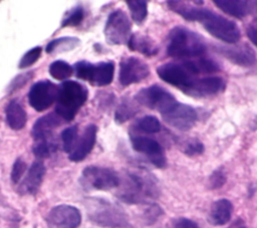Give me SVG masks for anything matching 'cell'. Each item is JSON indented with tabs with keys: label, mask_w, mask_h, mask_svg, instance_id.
<instances>
[{
	"label": "cell",
	"mask_w": 257,
	"mask_h": 228,
	"mask_svg": "<svg viewBox=\"0 0 257 228\" xmlns=\"http://www.w3.org/2000/svg\"><path fill=\"white\" fill-rule=\"evenodd\" d=\"M167 4L172 11L181 15L184 19L201 23L208 33L223 42L233 44L238 42L241 37L238 25L216 12L183 1H167Z\"/></svg>",
	"instance_id": "6da1fadb"
},
{
	"label": "cell",
	"mask_w": 257,
	"mask_h": 228,
	"mask_svg": "<svg viewBox=\"0 0 257 228\" xmlns=\"http://www.w3.org/2000/svg\"><path fill=\"white\" fill-rule=\"evenodd\" d=\"M160 186L156 177L147 170L125 171L119 176L116 197L126 204H145L160 196Z\"/></svg>",
	"instance_id": "7a4b0ae2"
},
{
	"label": "cell",
	"mask_w": 257,
	"mask_h": 228,
	"mask_svg": "<svg viewBox=\"0 0 257 228\" xmlns=\"http://www.w3.org/2000/svg\"><path fill=\"white\" fill-rule=\"evenodd\" d=\"M205 39L197 32L185 27L175 26L168 34L167 54L175 59H194L207 51Z\"/></svg>",
	"instance_id": "3957f363"
},
{
	"label": "cell",
	"mask_w": 257,
	"mask_h": 228,
	"mask_svg": "<svg viewBox=\"0 0 257 228\" xmlns=\"http://www.w3.org/2000/svg\"><path fill=\"white\" fill-rule=\"evenodd\" d=\"M86 215L93 224L104 228H126L130 224L128 216L124 210L99 197L87 198L84 201Z\"/></svg>",
	"instance_id": "277c9868"
},
{
	"label": "cell",
	"mask_w": 257,
	"mask_h": 228,
	"mask_svg": "<svg viewBox=\"0 0 257 228\" xmlns=\"http://www.w3.org/2000/svg\"><path fill=\"white\" fill-rule=\"evenodd\" d=\"M156 70L162 80L179 88L181 91L199 75L206 74L205 64L201 58L164 63L158 66Z\"/></svg>",
	"instance_id": "5b68a950"
},
{
	"label": "cell",
	"mask_w": 257,
	"mask_h": 228,
	"mask_svg": "<svg viewBox=\"0 0 257 228\" xmlns=\"http://www.w3.org/2000/svg\"><path fill=\"white\" fill-rule=\"evenodd\" d=\"M87 97L88 90L85 85L74 80H66L58 85L55 112L63 122H70L85 103Z\"/></svg>",
	"instance_id": "8992f818"
},
{
	"label": "cell",
	"mask_w": 257,
	"mask_h": 228,
	"mask_svg": "<svg viewBox=\"0 0 257 228\" xmlns=\"http://www.w3.org/2000/svg\"><path fill=\"white\" fill-rule=\"evenodd\" d=\"M114 68V63L111 60L97 63L79 60L73 65V72L77 78L88 81L93 86H105L113 80Z\"/></svg>",
	"instance_id": "52a82bcc"
},
{
	"label": "cell",
	"mask_w": 257,
	"mask_h": 228,
	"mask_svg": "<svg viewBox=\"0 0 257 228\" xmlns=\"http://www.w3.org/2000/svg\"><path fill=\"white\" fill-rule=\"evenodd\" d=\"M79 182L88 191H108L118 187L119 175L106 167L88 166L83 169Z\"/></svg>",
	"instance_id": "ba28073f"
},
{
	"label": "cell",
	"mask_w": 257,
	"mask_h": 228,
	"mask_svg": "<svg viewBox=\"0 0 257 228\" xmlns=\"http://www.w3.org/2000/svg\"><path fill=\"white\" fill-rule=\"evenodd\" d=\"M132 22L127 15L120 9H116L109 13L103 33L105 40L111 45H121L127 43L131 36Z\"/></svg>",
	"instance_id": "9c48e42d"
},
{
	"label": "cell",
	"mask_w": 257,
	"mask_h": 228,
	"mask_svg": "<svg viewBox=\"0 0 257 228\" xmlns=\"http://www.w3.org/2000/svg\"><path fill=\"white\" fill-rule=\"evenodd\" d=\"M134 98L137 103L147 108L158 110L160 115L177 100L169 90L159 84L142 88Z\"/></svg>",
	"instance_id": "30bf717a"
},
{
	"label": "cell",
	"mask_w": 257,
	"mask_h": 228,
	"mask_svg": "<svg viewBox=\"0 0 257 228\" xmlns=\"http://www.w3.org/2000/svg\"><path fill=\"white\" fill-rule=\"evenodd\" d=\"M130 141L133 149L145 156L156 168L163 169L167 166L165 150L157 140L145 135L130 133Z\"/></svg>",
	"instance_id": "8fae6325"
},
{
	"label": "cell",
	"mask_w": 257,
	"mask_h": 228,
	"mask_svg": "<svg viewBox=\"0 0 257 228\" xmlns=\"http://www.w3.org/2000/svg\"><path fill=\"white\" fill-rule=\"evenodd\" d=\"M166 124L182 132L191 130L198 121L197 110L189 104L176 100L161 113Z\"/></svg>",
	"instance_id": "7c38bea8"
},
{
	"label": "cell",
	"mask_w": 257,
	"mask_h": 228,
	"mask_svg": "<svg viewBox=\"0 0 257 228\" xmlns=\"http://www.w3.org/2000/svg\"><path fill=\"white\" fill-rule=\"evenodd\" d=\"M149 65L136 56L122 58L119 62L118 81L122 86L140 83L150 75Z\"/></svg>",
	"instance_id": "4fadbf2b"
},
{
	"label": "cell",
	"mask_w": 257,
	"mask_h": 228,
	"mask_svg": "<svg viewBox=\"0 0 257 228\" xmlns=\"http://www.w3.org/2000/svg\"><path fill=\"white\" fill-rule=\"evenodd\" d=\"M57 92L58 86L53 82L49 80L37 81L29 89V104L36 111H43L56 100Z\"/></svg>",
	"instance_id": "5bb4252c"
},
{
	"label": "cell",
	"mask_w": 257,
	"mask_h": 228,
	"mask_svg": "<svg viewBox=\"0 0 257 228\" xmlns=\"http://www.w3.org/2000/svg\"><path fill=\"white\" fill-rule=\"evenodd\" d=\"M226 83L220 76L208 75L195 78L182 91L189 96L195 98L210 97L222 92L225 89Z\"/></svg>",
	"instance_id": "9a60e30c"
},
{
	"label": "cell",
	"mask_w": 257,
	"mask_h": 228,
	"mask_svg": "<svg viewBox=\"0 0 257 228\" xmlns=\"http://www.w3.org/2000/svg\"><path fill=\"white\" fill-rule=\"evenodd\" d=\"M48 228H77L81 223L80 211L71 205L53 207L46 217Z\"/></svg>",
	"instance_id": "2e32d148"
},
{
	"label": "cell",
	"mask_w": 257,
	"mask_h": 228,
	"mask_svg": "<svg viewBox=\"0 0 257 228\" xmlns=\"http://www.w3.org/2000/svg\"><path fill=\"white\" fill-rule=\"evenodd\" d=\"M216 50L230 62L243 67L252 66L257 60L254 49L248 44L229 46L219 45L216 47Z\"/></svg>",
	"instance_id": "e0dca14e"
},
{
	"label": "cell",
	"mask_w": 257,
	"mask_h": 228,
	"mask_svg": "<svg viewBox=\"0 0 257 228\" xmlns=\"http://www.w3.org/2000/svg\"><path fill=\"white\" fill-rule=\"evenodd\" d=\"M97 127L94 124H89L85 127L81 137L78 138L75 147L72 152L68 155V158L72 162L83 161L92 151L96 142Z\"/></svg>",
	"instance_id": "ac0fdd59"
},
{
	"label": "cell",
	"mask_w": 257,
	"mask_h": 228,
	"mask_svg": "<svg viewBox=\"0 0 257 228\" xmlns=\"http://www.w3.org/2000/svg\"><path fill=\"white\" fill-rule=\"evenodd\" d=\"M44 175H45V167L43 163L40 161L34 162L29 168V170L27 171L26 175L24 176V179L21 182L18 188V191L23 195L36 194L41 186Z\"/></svg>",
	"instance_id": "d6986e66"
},
{
	"label": "cell",
	"mask_w": 257,
	"mask_h": 228,
	"mask_svg": "<svg viewBox=\"0 0 257 228\" xmlns=\"http://www.w3.org/2000/svg\"><path fill=\"white\" fill-rule=\"evenodd\" d=\"M63 120L54 111L47 113L34 123L31 129V137L34 141H41L53 137V130L61 125Z\"/></svg>",
	"instance_id": "ffe728a7"
},
{
	"label": "cell",
	"mask_w": 257,
	"mask_h": 228,
	"mask_svg": "<svg viewBox=\"0 0 257 228\" xmlns=\"http://www.w3.org/2000/svg\"><path fill=\"white\" fill-rule=\"evenodd\" d=\"M214 4L223 12L236 18H244L249 14L257 12V1L214 0Z\"/></svg>",
	"instance_id": "44dd1931"
},
{
	"label": "cell",
	"mask_w": 257,
	"mask_h": 228,
	"mask_svg": "<svg viewBox=\"0 0 257 228\" xmlns=\"http://www.w3.org/2000/svg\"><path fill=\"white\" fill-rule=\"evenodd\" d=\"M233 213V204L228 199H219L215 201L210 209L208 220L214 226H223L227 224Z\"/></svg>",
	"instance_id": "7402d4cb"
},
{
	"label": "cell",
	"mask_w": 257,
	"mask_h": 228,
	"mask_svg": "<svg viewBox=\"0 0 257 228\" xmlns=\"http://www.w3.org/2000/svg\"><path fill=\"white\" fill-rule=\"evenodd\" d=\"M126 44L130 48V50L139 52L148 57L157 55L158 51H159L157 44L150 36L140 34V33L131 34Z\"/></svg>",
	"instance_id": "603a6c76"
},
{
	"label": "cell",
	"mask_w": 257,
	"mask_h": 228,
	"mask_svg": "<svg viewBox=\"0 0 257 228\" xmlns=\"http://www.w3.org/2000/svg\"><path fill=\"white\" fill-rule=\"evenodd\" d=\"M6 123L14 131L22 130L27 122V115L23 106L16 100H10L5 107Z\"/></svg>",
	"instance_id": "cb8c5ba5"
},
{
	"label": "cell",
	"mask_w": 257,
	"mask_h": 228,
	"mask_svg": "<svg viewBox=\"0 0 257 228\" xmlns=\"http://www.w3.org/2000/svg\"><path fill=\"white\" fill-rule=\"evenodd\" d=\"M131 129L133 130V132H131L133 134H157L162 130V124L157 117L148 115L138 119L134 125H132Z\"/></svg>",
	"instance_id": "d4e9b609"
},
{
	"label": "cell",
	"mask_w": 257,
	"mask_h": 228,
	"mask_svg": "<svg viewBox=\"0 0 257 228\" xmlns=\"http://www.w3.org/2000/svg\"><path fill=\"white\" fill-rule=\"evenodd\" d=\"M80 44L79 38L75 36H62L51 40L46 45V52L47 53H62L66 51H70L76 48Z\"/></svg>",
	"instance_id": "484cf974"
},
{
	"label": "cell",
	"mask_w": 257,
	"mask_h": 228,
	"mask_svg": "<svg viewBox=\"0 0 257 228\" xmlns=\"http://www.w3.org/2000/svg\"><path fill=\"white\" fill-rule=\"evenodd\" d=\"M139 111V107L135 102L128 98H123L117 105L114 111V122L118 125H121L132 118H134Z\"/></svg>",
	"instance_id": "4316f807"
},
{
	"label": "cell",
	"mask_w": 257,
	"mask_h": 228,
	"mask_svg": "<svg viewBox=\"0 0 257 228\" xmlns=\"http://www.w3.org/2000/svg\"><path fill=\"white\" fill-rule=\"evenodd\" d=\"M57 148L58 144L53 136L45 140L36 141L34 146L32 147V152L35 155V157L45 159L54 154L57 151Z\"/></svg>",
	"instance_id": "83f0119b"
},
{
	"label": "cell",
	"mask_w": 257,
	"mask_h": 228,
	"mask_svg": "<svg viewBox=\"0 0 257 228\" xmlns=\"http://www.w3.org/2000/svg\"><path fill=\"white\" fill-rule=\"evenodd\" d=\"M48 72L57 80H65L73 74V66L64 60H54L50 63Z\"/></svg>",
	"instance_id": "f1b7e54d"
},
{
	"label": "cell",
	"mask_w": 257,
	"mask_h": 228,
	"mask_svg": "<svg viewBox=\"0 0 257 228\" xmlns=\"http://www.w3.org/2000/svg\"><path fill=\"white\" fill-rule=\"evenodd\" d=\"M131 12L132 19L138 23H143L148 16V2L145 0H127L125 1Z\"/></svg>",
	"instance_id": "f546056e"
},
{
	"label": "cell",
	"mask_w": 257,
	"mask_h": 228,
	"mask_svg": "<svg viewBox=\"0 0 257 228\" xmlns=\"http://www.w3.org/2000/svg\"><path fill=\"white\" fill-rule=\"evenodd\" d=\"M78 140V127L77 125L70 126L64 129L61 133V141L63 144V150L68 155L72 152L75 144Z\"/></svg>",
	"instance_id": "4dcf8cb0"
},
{
	"label": "cell",
	"mask_w": 257,
	"mask_h": 228,
	"mask_svg": "<svg viewBox=\"0 0 257 228\" xmlns=\"http://www.w3.org/2000/svg\"><path fill=\"white\" fill-rule=\"evenodd\" d=\"M84 9L82 6L77 5L74 8H72L70 11L66 12L64 18L61 21V26L66 27V26H77L79 25L83 18H84Z\"/></svg>",
	"instance_id": "1f68e13d"
},
{
	"label": "cell",
	"mask_w": 257,
	"mask_h": 228,
	"mask_svg": "<svg viewBox=\"0 0 257 228\" xmlns=\"http://www.w3.org/2000/svg\"><path fill=\"white\" fill-rule=\"evenodd\" d=\"M41 51L42 48L40 46H35L31 49H29L28 51H26L23 56L21 57L18 67L19 68H27L30 67L31 65H33L40 57L41 55Z\"/></svg>",
	"instance_id": "d6a6232c"
},
{
	"label": "cell",
	"mask_w": 257,
	"mask_h": 228,
	"mask_svg": "<svg viewBox=\"0 0 257 228\" xmlns=\"http://www.w3.org/2000/svg\"><path fill=\"white\" fill-rule=\"evenodd\" d=\"M205 148L201 141L197 139H189L183 144L182 151L189 157H195L203 154Z\"/></svg>",
	"instance_id": "836d02e7"
},
{
	"label": "cell",
	"mask_w": 257,
	"mask_h": 228,
	"mask_svg": "<svg viewBox=\"0 0 257 228\" xmlns=\"http://www.w3.org/2000/svg\"><path fill=\"white\" fill-rule=\"evenodd\" d=\"M164 214L162 208L156 204H150L143 214V220L147 225H152Z\"/></svg>",
	"instance_id": "e575fe53"
},
{
	"label": "cell",
	"mask_w": 257,
	"mask_h": 228,
	"mask_svg": "<svg viewBox=\"0 0 257 228\" xmlns=\"http://www.w3.org/2000/svg\"><path fill=\"white\" fill-rule=\"evenodd\" d=\"M227 177L226 174L224 172L223 169H217L215 170L209 177L208 180V186L210 189L212 190H216L219 188H222L224 186V184L226 183Z\"/></svg>",
	"instance_id": "d590c367"
},
{
	"label": "cell",
	"mask_w": 257,
	"mask_h": 228,
	"mask_svg": "<svg viewBox=\"0 0 257 228\" xmlns=\"http://www.w3.org/2000/svg\"><path fill=\"white\" fill-rule=\"evenodd\" d=\"M26 171V164L25 162L21 159L18 158L13 164L12 171H11V180L14 184L19 183V181L22 179Z\"/></svg>",
	"instance_id": "8d00e7d4"
},
{
	"label": "cell",
	"mask_w": 257,
	"mask_h": 228,
	"mask_svg": "<svg viewBox=\"0 0 257 228\" xmlns=\"http://www.w3.org/2000/svg\"><path fill=\"white\" fill-rule=\"evenodd\" d=\"M165 228H200L199 225L189 218H177L172 220Z\"/></svg>",
	"instance_id": "74e56055"
},
{
	"label": "cell",
	"mask_w": 257,
	"mask_h": 228,
	"mask_svg": "<svg viewBox=\"0 0 257 228\" xmlns=\"http://www.w3.org/2000/svg\"><path fill=\"white\" fill-rule=\"evenodd\" d=\"M31 77H32V72H30V71L15 76V77L13 78V80L10 82V84H9V86H8V88H7L8 91H9V92H12V91H14V90L19 89V88L22 87Z\"/></svg>",
	"instance_id": "f35d334b"
},
{
	"label": "cell",
	"mask_w": 257,
	"mask_h": 228,
	"mask_svg": "<svg viewBox=\"0 0 257 228\" xmlns=\"http://www.w3.org/2000/svg\"><path fill=\"white\" fill-rule=\"evenodd\" d=\"M247 36L251 42L257 47V29L254 25H251L247 28Z\"/></svg>",
	"instance_id": "ab89813d"
},
{
	"label": "cell",
	"mask_w": 257,
	"mask_h": 228,
	"mask_svg": "<svg viewBox=\"0 0 257 228\" xmlns=\"http://www.w3.org/2000/svg\"><path fill=\"white\" fill-rule=\"evenodd\" d=\"M229 228H246V224L241 218H238L230 225Z\"/></svg>",
	"instance_id": "60d3db41"
},
{
	"label": "cell",
	"mask_w": 257,
	"mask_h": 228,
	"mask_svg": "<svg viewBox=\"0 0 257 228\" xmlns=\"http://www.w3.org/2000/svg\"><path fill=\"white\" fill-rule=\"evenodd\" d=\"M254 26H255V28L257 29V23H256V25H254Z\"/></svg>",
	"instance_id": "b9f144b4"
}]
</instances>
